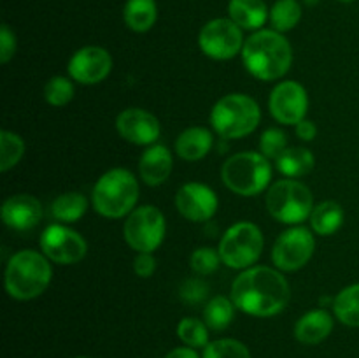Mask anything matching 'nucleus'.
<instances>
[{"instance_id":"nucleus-10","label":"nucleus","mask_w":359,"mask_h":358,"mask_svg":"<svg viewBox=\"0 0 359 358\" xmlns=\"http://www.w3.org/2000/svg\"><path fill=\"white\" fill-rule=\"evenodd\" d=\"M198 44L209 58L230 60L244 48L242 28L228 18H216L203 25L198 35Z\"/></svg>"},{"instance_id":"nucleus-37","label":"nucleus","mask_w":359,"mask_h":358,"mask_svg":"<svg viewBox=\"0 0 359 358\" xmlns=\"http://www.w3.org/2000/svg\"><path fill=\"white\" fill-rule=\"evenodd\" d=\"M133 270L139 277H151L156 270V260L151 253H139L133 260Z\"/></svg>"},{"instance_id":"nucleus-27","label":"nucleus","mask_w":359,"mask_h":358,"mask_svg":"<svg viewBox=\"0 0 359 358\" xmlns=\"http://www.w3.org/2000/svg\"><path fill=\"white\" fill-rule=\"evenodd\" d=\"M337 318L347 326H359V283L344 288L333 300Z\"/></svg>"},{"instance_id":"nucleus-29","label":"nucleus","mask_w":359,"mask_h":358,"mask_svg":"<svg viewBox=\"0 0 359 358\" xmlns=\"http://www.w3.org/2000/svg\"><path fill=\"white\" fill-rule=\"evenodd\" d=\"M25 153V142L18 133L2 130L0 132V171L7 172L18 165Z\"/></svg>"},{"instance_id":"nucleus-19","label":"nucleus","mask_w":359,"mask_h":358,"mask_svg":"<svg viewBox=\"0 0 359 358\" xmlns=\"http://www.w3.org/2000/svg\"><path fill=\"white\" fill-rule=\"evenodd\" d=\"M333 318L325 309L309 311L298 319L294 326V337L302 344H319L332 333Z\"/></svg>"},{"instance_id":"nucleus-20","label":"nucleus","mask_w":359,"mask_h":358,"mask_svg":"<svg viewBox=\"0 0 359 358\" xmlns=\"http://www.w3.org/2000/svg\"><path fill=\"white\" fill-rule=\"evenodd\" d=\"M212 147V133L203 126H191L184 130L175 140V151L188 161L202 160Z\"/></svg>"},{"instance_id":"nucleus-36","label":"nucleus","mask_w":359,"mask_h":358,"mask_svg":"<svg viewBox=\"0 0 359 358\" xmlns=\"http://www.w3.org/2000/svg\"><path fill=\"white\" fill-rule=\"evenodd\" d=\"M16 53V37L7 25L0 28V62L7 63Z\"/></svg>"},{"instance_id":"nucleus-11","label":"nucleus","mask_w":359,"mask_h":358,"mask_svg":"<svg viewBox=\"0 0 359 358\" xmlns=\"http://www.w3.org/2000/svg\"><path fill=\"white\" fill-rule=\"evenodd\" d=\"M316 241L311 230L305 227H293L280 234L272 249L276 267L284 272H293L307 265L314 255Z\"/></svg>"},{"instance_id":"nucleus-39","label":"nucleus","mask_w":359,"mask_h":358,"mask_svg":"<svg viewBox=\"0 0 359 358\" xmlns=\"http://www.w3.org/2000/svg\"><path fill=\"white\" fill-rule=\"evenodd\" d=\"M165 358H198L193 347H175Z\"/></svg>"},{"instance_id":"nucleus-18","label":"nucleus","mask_w":359,"mask_h":358,"mask_svg":"<svg viewBox=\"0 0 359 358\" xmlns=\"http://www.w3.org/2000/svg\"><path fill=\"white\" fill-rule=\"evenodd\" d=\"M172 172V154L161 144H153L142 153L139 160V174L146 185L160 186Z\"/></svg>"},{"instance_id":"nucleus-5","label":"nucleus","mask_w":359,"mask_h":358,"mask_svg":"<svg viewBox=\"0 0 359 358\" xmlns=\"http://www.w3.org/2000/svg\"><path fill=\"white\" fill-rule=\"evenodd\" d=\"M262 111L255 98L244 93H230L216 102L210 112L212 128L223 139H242L256 130Z\"/></svg>"},{"instance_id":"nucleus-21","label":"nucleus","mask_w":359,"mask_h":358,"mask_svg":"<svg viewBox=\"0 0 359 358\" xmlns=\"http://www.w3.org/2000/svg\"><path fill=\"white\" fill-rule=\"evenodd\" d=\"M230 20L244 30H259L269 18L263 0H230Z\"/></svg>"},{"instance_id":"nucleus-40","label":"nucleus","mask_w":359,"mask_h":358,"mask_svg":"<svg viewBox=\"0 0 359 358\" xmlns=\"http://www.w3.org/2000/svg\"><path fill=\"white\" fill-rule=\"evenodd\" d=\"M342 2H351V0H342Z\"/></svg>"},{"instance_id":"nucleus-1","label":"nucleus","mask_w":359,"mask_h":358,"mask_svg":"<svg viewBox=\"0 0 359 358\" xmlns=\"http://www.w3.org/2000/svg\"><path fill=\"white\" fill-rule=\"evenodd\" d=\"M291 288L286 277L270 267H249L231 284V300L245 314L269 318L287 305Z\"/></svg>"},{"instance_id":"nucleus-7","label":"nucleus","mask_w":359,"mask_h":358,"mask_svg":"<svg viewBox=\"0 0 359 358\" xmlns=\"http://www.w3.org/2000/svg\"><path fill=\"white\" fill-rule=\"evenodd\" d=\"M266 209L280 223L298 225L312 214L314 200L304 183L283 179L273 183L266 192Z\"/></svg>"},{"instance_id":"nucleus-13","label":"nucleus","mask_w":359,"mask_h":358,"mask_svg":"<svg viewBox=\"0 0 359 358\" xmlns=\"http://www.w3.org/2000/svg\"><path fill=\"white\" fill-rule=\"evenodd\" d=\"M269 105L277 121L283 125H298L307 114V91L297 81H283L273 88Z\"/></svg>"},{"instance_id":"nucleus-35","label":"nucleus","mask_w":359,"mask_h":358,"mask_svg":"<svg viewBox=\"0 0 359 358\" xmlns=\"http://www.w3.org/2000/svg\"><path fill=\"white\" fill-rule=\"evenodd\" d=\"M207 293H209V286L200 277H189L181 284V290H179L182 300L191 305L205 300Z\"/></svg>"},{"instance_id":"nucleus-34","label":"nucleus","mask_w":359,"mask_h":358,"mask_svg":"<svg viewBox=\"0 0 359 358\" xmlns=\"http://www.w3.org/2000/svg\"><path fill=\"white\" fill-rule=\"evenodd\" d=\"M287 150V137L280 128H269L262 133L259 151L263 157L277 160Z\"/></svg>"},{"instance_id":"nucleus-16","label":"nucleus","mask_w":359,"mask_h":358,"mask_svg":"<svg viewBox=\"0 0 359 358\" xmlns=\"http://www.w3.org/2000/svg\"><path fill=\"white\" fill-rule=\"evenodd\" d=\"M116 128L123 139L132 144H139V146L154 144L161 132L156 116L139 107H130L123 111L116 119Z\"/></svg>"},{"instance_id":"nucleus-33","label":"nucleus","mask_w":359,"mask_h":358,"mask_svg":"<svg viewBox=\"0 0 359 358\" xmlns=\"http://www.w3.org/2000/svg\"><path fill=\"white\" fill-rule=\"evenodd\" d=\"M221 260L219 251L212 248H198L191 253L189 258V265H191L193 272L200 274V276H209V274L216 272Z\"/></svg>"},{"instance_id":"nucleus-17","label":"nucleus","mask_w":359,"mask_h":358,"mask_svg":"<svg viewBox=\"0 0 359 358\" xmlns=\"http://www.w3.org/2000/svg\"><path fill=\"white\" fill-rule=\"evenodd\" d=\"M42 218V206L35 197L28 193L13 195L4 202L2 220L9 228L27 232L37 227Z\"/></svg>"},{"instance_id":"nucleus-15","label":"nucleus","mask_w":359,"mask_h":358,"mask_svg":"<svg viewBox=\"0 0 359 358\" xmlns=\"http://www.w3.org/2000/svg\"><path fill=\"white\" fill-rule=\"evenodd\" d=\"M217 197L202 183H186L175 195L177 211L189 221H209L217 211Z\"/></svg>"},{"instance_id":"nucleus-6","label":"nucleus","mask_w":359,"mask_h":358,"mask_svg":"<svg viewBox=\"0 0 359 358\" xmlns=\"http://www.w3.org/2000/svg\"><path fill=\"white\" fill-rule=\"evenodd\" d=\"M221 179L228 190L242 197H252L262 193L272 179V167L269 158L262 153L233 154L224 161L221 168Z\"/></svg>"},{"instance_id":"nucleus-38","label":"nucleus","mask_w":359,"mask_h":358,"mask_svg":"<svg viewBox=\"0 0 359 358\" xmlns=\"http://www.w3.org/2000/svg\"><path fill=\"white\" fill-rule=\"evenodd\" d=\"M297 135L302 140H314L316 135H318V126L311 119H302L297 125Z\"/></svg>"},{"instance_id":"nucleus-24","label":"nucleus","mask_w":359,"mask_h":358,"mask_svg":"<svg viewBox=\"0 0 359 358\" xmlns=\"http://www.w3.org/2000/svg\"><path fill=\"white\" fill-rule=\"evenodd\" d=\"M344 223V209L340 204L333 200H326L316 206L311 214L312 230L319 235H332L342 227Z\"/></svg>"},{"instance_id":"nucleus-26","label":"nucleus","mask_w":359,"mask_h":358,"mask_svg":"<svg viewBox=\"0 0 359 358\" xmlns=\"http://www.w3.org/2000/svg\"><path fill=\"white\" fill-rule=\"evenodd\" d=\"M235 316V304L230 298L223 297V295H216L207 302L205 309H203V319L205 325L212 330H224L230 326Z\"/></svg>"},{"instance_id":"nucleus-12","label":"nucleus","mask_w":359,"mask_h":358,"mask_svg":"<svg viewBox=\"0 0 359 358\" xmlns=\"http://www.w3.org/2000/svg\"><path fill=\"white\" fill-rule=\"evenodd\" d=\"M41 249L51 262L72 265L86 256L88 244L79 232L56 223L42 232Z\"/></svg>"},{"instance_id":"nucleus-23","label":"nucleus","mask_w":359,"mask_h":358,"mask_svg":"<svg viewBox=\"0 0 359 358\" xmlns=\"http://www.w3.org/2000/svg\"><path fill=\"white\" fill-rule=\"evenodd\" d=\"M316 158L305 147H287L276 160L277 171L286 178H302L314 168Z\"/></svg>"},{"instance_id":"nucleus-30","label":"nucleus","mask_w":359,"mask_h":358,"mask_svg":"<svg viewBox=\"0 0 359 358\" xmlns=\"http://www.w3.org/2000/svg\"><path fill=\"white\" fill-rule=\"evenodd\" d=\"M179 339L189 347H205L209 344V330L196 318H184L177 325Z\"/></svg>"},{"instance_id":"nucleus-32","label":"nucleus","mask_w":359,"mask_h":358,"mask_svg":"<svg viewBox=\"0 0 359 358\" xmlns=\"http://www.w3.org/2000/svg\"><path fill=\"white\" fill-rule=\"evenodd\" d=\"M203 358H251V353L241 340L219 339L207 344Z\"/></svg>"},{"instance_id":"nucleus-9","label":"nucleus","mask_w":359,"mask_h":358,"mask_svg":"<svg viewBox=\"0 0 359 358\" xmlns=\"http://www.w3.org/2000/svg\"><path fill=\"white\" fill-rule=\"evenodd\" d=\"M165 230L163 213L154 206H140L126 218L123 234L126 244L137 253H153L163 242Z\"/></svg>"},{"instance_id":"nucleus-28","label":"nucleus","mask_w":359,"mask_h":358,"mask_svg":"<svg viewBox=\"0 0 359 358\" xmlns=\"http://www.w3.org/2000/svg\"><path fill=\"white\" fill-rule=\"evenodd\" d=\"M302 18V6L298 0H277L270 11V21L273 30L290 32L298 25Z\"/></svg>"},{"instance_id":"nucleus-2","label":"nucleus","mask_w":359,"mask_h":358,"mask_svg":"<svg viewBox=\"0 0 359 358\" xmlns=\"http://www.w3.org/2000/svg\"><path fill=\"white\" fill-rule=\"evenodd\" d=\"M242 60L256 79L276 81L290 70L293 49L280 32L258 30L244 42Z\"/></svg>"},{"instance_id":"nucleus-3","label":"nucleus","mask_w":359,"mask_h":358,"mask_svg":"<svg viewBox=\"0 0 359 358\" xmlns=\"http://www.w3.org/2000/svg\"><path fill=\"white\" fill-rule=\"evenodd\" d=\"M53 269L44 253L23 249L13 255L6 269V290L16 300H32L51 283Z\"/></svg>"},{"instance_id":"nucleus-31","label":"nucleus","mask_w":359,"mask_h":358,"mask_svg":"<svg viewBox=\"0 0 359 358\" xmlns=\"http://www.w3.org/2000/svg\"><path fill=\"white\" fill-rule=\"evenodd\" d=\"M44 98L48 104L55 107H63L74 98V84L72 81L63 76H55L46 83Z\"/></svg>"},{"instance_id":"nucleus-22","label":"nucleus","mask_w":359,"mask_h":358,"mask_svg":"<svg viewBox=\"0 0 359 358\" xmlns=\"http://www.w3.org/2000/svg\"><path fill=\"white\" fill-rule=\"evenodd\" d=\"M123 18L130 30L147 32L156 23L158 9L154 0H128L123 11Z\"/></svg>"},{"instance_id":"nucleus-41","label":"nucleus","mask_w":359,"mask_h":358,"mask_svg":"<svg viewBox=\"0 0 359 358\" xmlns=\"http://www.w3.org/2000/svg\"><path fill=\"white\" fill-rule=\"evenodd\" d=\"M77 358H88V357H77Z\"/></svg>"},{"instance_id":"nucleus-4","label":"nucleus","mask_w":359,"mask_h":358,"mask_svg":"<svg viewBox=\"0 0 359 358\" xmlns=\"http://www.w3.org/2000/svg\"><path fill=\"white\" fill-rule=\"evenodd\" d=\"M139 200V181L126 168L107 171L93 186L91 202L95 211L105 218H123Z\"/></svg>"},{"instance_id":"nucleus-8","label":"nucleus","mask_w":359,"mask_h":358,"mask_svg":"<svg viewBox=\"0 0 359 358\" xmlns=\"http://www.w3.org/2000/svg\"><path fill=\"white\" fill-rule=\"evenodd\" d=\"M263 244L262 230L255 223L241 221L224 232L217 251L230 269H249L262 256Z\"/></svg>"},{"instance_id":"nucleus-25","label":"nucleus","mask_w":359,"mask_h":358,"mask_svg":"<svg viewBox=\"0 0 359 358\" xmlns=\"http://www.w3.org/2000/svg\"><path fill=\"white\" fill-rule=\"evenodd\" d=\"M88 209V200L83 193L79 192H69L62 193L56 197V200L51 206L53 216L63 223H74V221L81 220Z\"/></svg>"},{"instance_id":"nucleus-14","label":"nucleus","mask_w":359,"mask_h":358,"mask_svg":"<svg viewBox=\"0 0 359 358\" xmlns=\"http://www.w3.org/2000/svg\"><path fill=\"white\" fill-rule=\"evenodd\" d=\"M112 70V58L107 49L86 46L74 53L69 62V74L81 84H97Z\"/></svg>"}]
</instances>
